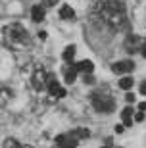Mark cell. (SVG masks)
<instances>
[{
  "instance_id": "obj_8",
  "label": "cell",
  "mask_w": 146,
  "mask_h": 148,
  "mask_svg": "<svg viewBox=\"0 0 146 148\" xmlns=\"http://www.w3.org/2000/svg\"><path fill=\"white\" fill-rule=\"evenodd\" d=\"M77 67L75 66H71V62H67L64 66V77H65V83L67 85H73L75 83V79H77Z\"/></svg>"
},
{
  "instance_id": "obj_18",
  "label": "cell",
  "mask_w": 146,
  "mask_h": 148,
  "mask_svg": "<svg viewBox=\"0 0 146 148\" xmlns=\"http://www.w3.org/2000/svg\"><path fill=\"white\" fill-rule=\"evenodd\" d=\"M58 4V0H42V6L44 8H52V6Z\"/></svg>"
},
{
  "instance_id": "obj_10",
  "label": "cell",
  "mask_w": 146,
  "mask_h": 148,
  "mask_svg": "<svg viewBox=\"0 0 146 148\" xmlns=\"http://www.w3.org/2000/svg\"><path fill=\"white\" fill-rule=\"evenodd\" d=\"M14 98V92L6 87H0V106H6L10 100Z\"/></svg>"
},
{
  "instance_id": "obj_16",
  "label": "cell",
  "mask_w": 146,
  "mask_h": 148,
  "mask_svg": "<svg viewBox=\"0 0 146 148\" xmlns=\"http://www.w3.org/2000/svg\"><path fill=\"white\" fill-rule=\"evenodd\" d=\"M73 58H75V46L69 44V46L64 50V60L65 62H73Z\"/></svg>"
},
{
  "instance_id": "obj_23",
  "label": "cell",
  "mask_w": 146,
  "mask_h": 148,
  "mask_svg": "<svg viewBox=\"0 0 146 148\" xmlns=\"http://www.w3.org/2000/svg\"><path fill=\"white\" fill-rule=\"evenodd\" d=\"M138 110H141V112H146V102H141V104H138Z\"/></svg>"
},
{
  "instance_id": "obj_24",
  "label": "cell",
  "mask_w": 146,
  "mask_h": 148,
  "mask_svg": "<svg viewBox=\"0 0 146 148\" xmlns=\"http://www.w3.org/2000/svg\"><path fill=\"white\" fill-rule=\"evenodd\" d=\"M123 129H125V125H117L115 127V133H123Z\"/></svg>"
},
{
  "instance_id": "obj_5",
  "label": "cell",
  "mask_w": 146,
  "mask_h": 148,
  "mask_svg": "<svg viewBox=\"0 0 146 148\" xmlns=\"http://www.w3.org/2000/svg\"><path fill=\"white\" fill-rule=\"evenodd\" d=\"M133 69H135V62H131V60H121V62L112 64V71H114V73L127 75V73H131Z\"/></svg>"
},
{
  "instance_id": "obj_9",
  "label": "cell",
  "mask_w": 146,
  "mask_h": 148,
  "mask_svg": "<svg viewBox=\"0 0 146 148\" xmlns=\"http://www.w3.org/2000/svg\"><path fill=\"white\" fill-rule=\"evenodd\" d=\"M31 17H33V21L35 23H40L44 19V6L40 4H35L31 8Z\"/></svg>"
},
{
  "instance_id": "obj_15",
  "label": "cell",
  "mask_w": 146,
  "mask_h": 148,
  "mask_svg": "<svg viewBox=\"0 0 146 148\" xmlns=\"http://www.w3.org/2000/svg\"><path fill=\"white\" fill-rule=\"evenodd\" d=\"M119 88H123V90L133 88V77H121L119 79Z\"/></svg>"
},
{
  "instance_id": "obj_21",
  "label": "cell",
  "mask_w": 146,
  "mask_h": 148,
  "mask_svg": "<svg viewBox=\"0 0 146 148\" xmlns=\"http://www.w3.org/2000/svg\"><path fill=\"white\" fill-rule=\"evenodd\" d=\"M125 98H127V102H135V94H133V92H127V96H125Z\"/></svg>"
},
{
  "instance_id": "obj_14",
  "label": "cell",
  "mask_w": 146,
  "mask_h": 148,
  "mask_svg": "<svg viewBox=\"0 0 146 148\" xmlns=\"http://www.w3.org/2000/svg\"><path fill=\"white\" fill-rule=\"evenodd\" d=\"M71 135L81 140V138H88V137H90V131H88V129H85V127H77V129H73V131H71Z\"/></svg>"
},
{
  "instance_id": "obj_17",
  "label": "cell",
  "mask_w": 146,
  "mask_h": 148,
  "mask_svg": "<svg viewBox=\"0 0 146 148\" xmlns=\"http://www.w3.org/2000/svg\"><path fill=\"white\" fill-rule=\"evenodd\" d=\"M19 146H21V144H19V143H17V140H16V138H6V140H4V148H19Z\"/></svg>"
},
{
  "instance_id": "obj_1",
  "label": "cell",
  "mask_w": 146,
  "mask_h": 148,
  "mask_svg": "<svg viewBox=\"0 0 146 148\" xmlns=\"http://www.w3.org/2000/svg\"><path fill=\"white\" fill-rule=\"evenodd\" d=\"M94 14L100 17V21L106 23L112 29L121 27L125 23V19H127V16H125V6H123L121 0H100L96 4Z\"/></svg>"
},
{
  "instance_id": "obj_6",
  "label": "cell",
  "mask_w": 146,
  "mask_h": 148,
  "mask_svg": "<svg viewBox=\"0 0 146 148\" xmlns=\"http://www.w3.org/2000/svg\"><path fill=\"white\" fill-rule=\"evenodd\" d=\"M46 79H48V73L44 71L42 67H37L35 73H33V87L37 88V90L44 88V87H46Z\"/></svg>"
},
{
  "instance_id": "obj_11",
  "label": "cell",
  "mask_w": 146,
  "mask_h": 148,
  "mask_svg": "<svg viewBox=\"0 0 146 148\" xmlns=\"http://www.w3.org/2000/svg\"><path fill=\"white\" fill-rule=\"evenodd\" d=\"M75 67H77V71H83L85 75H87V73H92V69H94V64H92L90 60H83V62H79Z\"/></svg>"
},
{
  "instance_id": "obj_22",
  "label": "cell",
  "mask_w": 146,
  "mask_h": 148,
  "mask_svg": "<svg viewBox=\"0 0 146 148\" xmlns=\"http://www.w3.org/2000/svg\"><path fill=\"white\" fill-rule=\"evenodd\" d=\"M141 94H144V96H146V81L141 83Z\"/></svg>"
},
{
  "instance_id": "obj_13",
  "label": "cell",
  "mask_w": 146,
  "mask_h": 148,
  "mask_svg": "<svg viewBox=\"0 0 146 148\" xmlns=\"http://www.w3.org/2000/svg\"><path fill=\"white\" fill-rule=\"evenodd\" d=\"M121 119H123V125L125 127L133 125V108H125V110L121 112Z\"/></svg>"
},
{
  "instance_id": "obj_26",
  "label": "cell",
  "mask_w": 146,
  "mask_h": 148,
  "mask_svg": "<svg viewBox=\"0 0 146 148\" xmlns=\"http://www.w3.org/2000/svg\"><path fill=\"white\" fill-rule=\"evenodd\" d=\"M100 148H112V146H110V140H108L106 144H104V146H100Z\"/></svg>"
},
{
  "instance_id": "obj_3",
  "label": "cell",
  "mask_w": 146,
  "mask_h": 148,
  "mask_svg": "<svg viewBox=\"0 0 146 148\" xmlns=\"http://www.w3.org/2000/svg\"><path fill=\"white\" fill-rule=\"evenodd\" d=\"M92 106L96 112H104V114H112L115 110V100L112 98V94L108 90H94L90 96Z\"/></svg>"
},
{
  "instance_id": "obj_7",
  "label": "cell",
  "mask_w": 146,
  "mask_h": 148,
  "mask_svg": "<svg viewBox=\"0 0 146 148\" xmlns=\"http://www.w3.org/2000/svg\"><path fill=\"white\" fill-rule=\"evenodd\" d=\"M56 144L60 148H75L79 144V138H75L71 133L69 135H60V137H56Z\"/></svg>"
},
{
  "instance_id": "obj_27",
  "label": "cell",
  "mask_w": 146,
  "mask_h": 148,
  "mask_svg": "<svg viewBox=\"0 0 146 148\" xmlns=\"http://www.w3.org/2000/svg\"><path fill=\"white\" fill-rule=\"evenodd\" d=\"M19 148H33V146H29V144H23V146H19Z\"/></svg>"
},
{
  "instance_id": "obj_4",
  "label": "cell",
  "mask_w": 146,
  "mask_h": 148,
  "mask_svg": "<svg viewBox=\"0 0 146 148\" xmlns=\"http://www.w3.org/2000/svg\"><path fill=\"white\" fill-rule=\"evenodd\" d=\"M144 38L142 37H136V35H129L127 40H125V50L131 52V54H135V52H141L142 46H144Z\"/></svg>"
},
{
  "instance_id": "obj_19",
  "label": "cell",
  "mask_w": 146,
  "mask_h": 148,
  "mask_svg": "<svg viewBox=\"0 0 146 148\" xmlns=\"http://www.w3.org/2000/svg\"><path fill=\"white\" fill-rule=\"evenodd\" d=\"M85 83H88V85H92V83H94V77H92V73H87V75H85Z\"/></svg>"
},
{
  "instance_id": "obj_25",
  "label": "cell",
  "mask_w": 146,
  "mask_h": 148,
  "mask_svg": "<svg viewBox=\"0 0 146 148\" xmlns=\"http://www.w3.org/2000/svg\"><path fill=\"white\" fill-rule=\"evenodd\" d=\"M141 54H142V56H144V58H146V42H144V46H142V50H141Z\"/></svg>"
},
{
  "instance_id": "obj_20",
  "label": "cell",
  "mask_w": 146,
  "mask_h": 148,
  "mask_svg": "<svg viewBox=\"0 0 146 148\" xmlns=\"http://www.w3.org/2000/svg\"><path fill=\"white\" fill-rule=\"evenodd\" d=\"M133 119H135V121H142V119H144V114H142V112H138V114H135V117H133Z\"/></svg>"
},
{
  "instance_id": "obj_2",
  "label": "cell",
  "mask_w": 146,
  "mask_h": 148,
  "mask_svg": "<svg viewBox=\"0 0 146 148\" xmlns=\"http://www.w3.org/2000/svg\"><path fill=\"white\" fill-rule=\"evenodd\" d=\"M4 44L10 50L21 52L31 46V38L21 23H8L4 27Z\"/></svg>"
},
{
  "instance_id": "obj_12",
  "label": "cell",
  "mask_w": 146,
  "mask_h": 148,
  "mask_svg": "<svg viewBox=\"0 0 146 148\" xmlns=\"http://www.w3.org/2000/svg\"><path fill=\"white\" fill-rule=\"evenodd\" d=\"M60 17H62V19H73V17H75V10H73L71 6L64 4L60 8Z\"/></svg>"
}]
</instances>
